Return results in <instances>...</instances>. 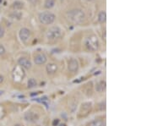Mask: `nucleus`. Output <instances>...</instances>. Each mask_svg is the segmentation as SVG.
<instances>
[{"label":"nucleus","instance_id":"1","mask_svg":"<svg viewBox=\"0 0 152 126\" xmlns=\"http://www.w3.org/2000/svg\"><path fill=\"white\" fill-rule=\"evenodd\" d=\"M68 19L75 24H80L84 21L85 19V15H84V11L79 10V9H75L72 10L68 11L67 13Z\"/></svg>","mask_w":152,"mask_h":126},{"label":"nucleus","instance_id":"2","mask_svg":"<svg viewBox=\"0 0 152 126\" xmlns=\"http://www.w3.org/2000/svg\"><path fill=\"white\" fill-rule=\"evenodd\" d=\"M85 47L90 52H96L99 48V41L95 35H90L85 39Z\"/></svg>","mask_w":152,"mask_h":126},{"label":"nucleus","instance_id":"3","mask_svg":"<svg viewBox=\"0 0 152 126\" xmlns=\"http://www.w3.org/2000/svg\"><path fill=\"white\" fill-rule=\"evenodd\" d=\"M55 15L51 13L49 11H45V12H42V13H40L38 19H39V21L43 24V25H51L52 24L54 21H55Z\"/></svg>","mask_w":152,"mask_h":126},{"label":"nucleus","instance_id":"4","mask_svg":"<svg viewBox=\"0 0 152 126\" xmlns=\"http://www.w3.org/2000/svg\"><path fill=\"white\" fill-rule=\"evenodd\" d=\"M62 36V30L58 26H52L47 32V38L50 41H55Z\"/></svg>","mask_w":152,"mask_h":126},{"label":"nucleus","instance_id":"5","mask_svg":"<svg viewBox=\"0 0 152 126\" xmlns=\"http://www.w3.org/2000/svg\"><path fill=\"white\" fill-rule=\"evenodd\" d=\"M19 37L22 42H27L29 39L31 38V31L28 28L23 27L19 32Z\"/></svg>","mask_w":152,"mask_h":126},{"label":"nucleus","instance_id":"6","mask_svg":"<svg viewBox=\"0 0 152 126\" xmlns=\"http://www.w3.org/2000/svg\"><path fill=\"white\" fill-rule=\"evenodd\" d=\"M92 104L91 103H84L80 106V108L79 111V117H84V116L88 115L91 111Z\"/></svg>","mask_w":152,"mask_h":126},{"label":"nucleus","instance_id":"7","mask_svg":"<svg viewBox=\"0 0 152 126\" xmlns=\"http://www.w3.org/2000/svg\"><path fill=\"white\" fill-rule=\"evenodd\" d=\"M24 119L27 122H31V123H35L39 119V115L32 111H28L24 115Z\"/></svg>","mask_w":152,"mask_h":126},{"label":"nucleus","instance_id":"8","mask_svg":"<svg viewBox=\"0 0 152 126\" xmlns=\"http://www.w3.org/2000/svg\"><path fill=\"white\" fill-rule=\"evenodd\" d=\"M18 64L20 67L25 70H30L31 68V62L26 58H20L18 59Z\"/></svg>","mask_w":152,"mask_h":126},{"label":"nucleus","instance_id":"9","mask_svg":"<svg viewBox=\"0 0 152 126\" xmlns=\"http://www.w3.org/2000/svg\"><path fill=\"white\" fill-rule=\"evenodd\" d=\"M47 58L44 53H38L34 58V63L37 65L44 64L47 63Z\"/></svg>","mask_w":152,"mask_h":126},{"label":"nucleus","instance_id":"10","mask_svg":"<svg viewBox=\"0 0 152 126\" xmlns=\"http://www.w3.org/2000/svg\"><path fill=\"white\" fill-rule=\"evenodd\" d=\"M68 69L70 72H76L79 69V63L75 59H71L68 61Z\"/></svg>","mask_w":152,"mask_h":126},{"label":"nucleus","instance_id":"11","mask_svg":"<svg viewBox=\"0 0 152 126\" xmlns=\"http://www.w3.org/2000/svg\"><path fill=\"white\" fill-rule=\"evenodd\" d=\"M14 78H15V80H16V81H20V80H21L24 78L25 76V72L23 70V69L21 67H17L16 69L15 70V71H14Z\"/></svg>","mask_w":152,"mask_h":126},{"label":"nucleus","instance_id":"12","mask_svg":"<svg viewBox=\"0 0 152 126\" xmlns=\"http://www.w3.org/2000/svg\"><path fill=\"white\" fill-rule=\"evenodd\" d=\"M46 70L48 75H53L57 70V65L55 63H49L46 67Z\"/></svg>","mask_w":152,"mask_h":126},{"label":"nucleus","instance_id":"13","mask_svg":"<svg viewBox=\"0 0 152 126\" xmlns=\"http://www.w3.org/2000/svg\"><path fill=\"white\" fill-rule=\"evenodd\" d=\"M106 86H107V84H106V81H99V82L96 85V92H104L105 89H106Z\"/></svg>","mask_w":152,"mask_h":126},{"label":"nucleus","instance_id":"14","mask_svg":"<svg viewBox=\"0 0 152 126\" xmlns=\"http://www.w3.org/2000/svg\"><path fill=\"white\" fill-rule=\"evenodd\" d=\"M87 126H105V122L102 119H95L88 123Z\"/></svg>","mask_w":152,"mask_h":126},{"label":"nucleus","instance_id":"15","mask_svg":"<svg viewBox=\"0 0 152 126\" xmlns=\"http://www.w3.org/2000/svg\"><path fill=\"white\" fill-rule=\"evenodd\" d=\"M107 21V14L105 11H101L98 15V21L100 23H105Z\"/></svg>","mask_w":152,"mask_h":126},{"label":"nucleus","instance_id":"16","mask_svg":"<svg viewBox=\"0 0 152 126\" xmlns=\"http://www.w3.org/2000/svg\"><path fill=\"white\" fill-rule=\"evenodd\" d=\"M55 1L56 0H45L44 7L46 9H52L55 4Z\"/></svg>","mask_w":152,"mask_h":126},{"label":"nucleus","instance_id":"17","mask_svg":"<svg viewBox=\"0 0 152 126\" xmlns=\"http://www.w3.org/2000/svg\"><path fill=\"white\" fill-rule=\"evenodd\" d=\"M36 85H37V82H36V81L33 79V78H31V79H29L28 82H27V86H28V88H34L36 86Z\"/></svg>","mask_w":152,"mask_h":126},{"label":"nucleus","instance_id":"18","mask_svg":"<svg viewBox=\"0 0 152 126\" xmlns=\"http://www.w3.org/2000/svg\"><path fill=\"white\" fill-rule=\"evenodd\" d=\"M23 7H24L23 3L20 2V1H15V2L13 4V8H14L15 10H21Z\"/></svg>","mask_w":152,"mask_h":126},{"label":"nucleus","instance_id":"19","mask_svg":"<svg viewBox=\"0 0 152 126\" xmlns=\"http://www.w3.org/2000/svg\"><path fill=\"white\" fill-rule=\"evenodd\" d=\"M10 17H11L12 19L20 20V19L21 18V14H20V13H19V12H17V11H15L13 14H11V15H10Z\"/></svg>","mask_w":152,"mask_h":126},{"label":"nucleus","instance_id":"20","mask_svg":"<svg viewBox=\"0 0 152 126\" xmlns=\"http://www.w3.org/2000/svg\"><path fill=\"white\" fill-rule=\"evenodd\" d=\"M5 115V110L2 105H0V119H2Z\"/></svg>","mask_w":152,"mask_h":126},{"label":"nucleus","instance_id":"21","mask_svg":"<svg viewBox=\"0 0 152 126\" xmlns=\"http://www.w3.org/2000/svg\"><path fill=\"white\" fill-rule=\"evenodd\" d=\"M5 48L4 47V45L3 44H0V55H4L5 53Z\"/></svg>","mask_w":152,"mask_h":126},{"label":"nucleus","instance_id":"22","mask_svg":"<svg viewBox=\"0 0 152 126\" xmlns=\"http://www.w3.org/2000/svg\"><path fill=\"white\" fill-rule=\"evenodd\" d=\"M4 33H5V31H4V28L0 26V38H2L4 36Z\"/></svg>","mask_w":152,"mask_h":126},{"label":"nucleus","instance_id":"23","mask_svg":"<svg viewBox=\"0 0 152 126\" xmlns=\"http://www.w3.org/2000/svg\"><path fill=\"white\" fill-rule=\"evenodd\" d=\"M4 77L0 75V84H2V83L4 82Z\"/></svg>","mask_w":152,"mask_h":126},{"label":"nucleus","instance_id":"24","mask_svg":"<svg viewBox=\"0 0 152 126\" xmlns=\"http://www.w3.org/2000/svg\"><path fill=\"white\" fill-rule=\"evenodd\" d=\"M57 124H58V119H57V120H54V121H53V123H52L53 126H56Z\"/></svg>","mask_w":152,"mask_h":126},{"label":"nucleus","instance_id":"25","mask_svg":"<svg viewBox=\"0 0 152 126\" xmlns=\"http://www.w3.org/2000/svg\"><path fill=\"white\" fill-rule=\"evenodd\" d=\"M85 1H87V2H92V1H94V0H85Z\"/></svg>","mask_w":152,"mask_h":126},{"label":"nucleus","instance_id":"26","mask_svg":"<svg viewBox=\"0 0 152 126\" xmlns=\"http://www.w3.org/2000/svg\"><path fill=\"white\" fill-rule=\"evenodd\" d=\"M15 126H22V125H15Z\"/></svg>","mask_w":152,"mask_h":126},{"label":"nucleus","instance_id":"27","mask_svg":"<svg viewBox=\"0 0 152 126\" xmlns=\"http://www.w3.org/2000/svg\"><path fill=\"white\" fill-rule=\"evenodd\" d=\"M60 1H61V2H63V0H60Z\"/></svg>","mask_w":152,"mask_h":126}]
</instances>
